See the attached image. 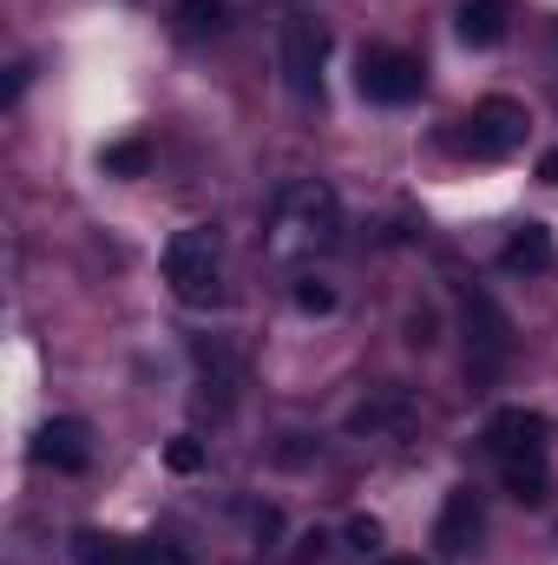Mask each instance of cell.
I'll return each mask as SVG.
<instances>
[{"mask_svg": "<svg viewBox=\"0 0 558 565\" xmlns=\"http://www.w3.org/2000/svg\"><path fill=\"white\" fill-rule=\"evenodd\" d=\"M486 447H493L513 500H546V487H552V415H539V408H500L486 422Z\"/></svg>", "mask_w": 558, "mask_h": 565, "instance_id": "6da1fadb", "label": "cell"}, {"mask_svg": "<svg viewBox=\"0 0 558 565\" xmlns=\"http://www.w3.org/2000/svg\"><path fill=\"white\" fill-rule=\"evenodd\" d=\"M335 237H342V198H335V184H322V178L289 184L277 217H270V250L277 257H315Z\"/></svg>", "mask_w": 558, "mask_h": 565, "instance_id": "7a4b0ae2", "label": "cell"}, {"mask_svg": "<svg viewBox=\"0 0 558 565\" xmlns=\"http://www.w3.org/2000/svg\"><path fill=\"white\" fill-rule=\"evenodd\" d=\"M217 270H224V244H217L211 224H191V231H178L164 244V282H171L178 302L211 309L217 302Z\"/></svg>", "mask_w": 558, "mask_h": 565, "instance_id": "3957f363", "label": "cell"}, {"mask_svg": "<svg viewBox=\"0 0 558 565\" xmlns=\"http://www.w3.org/2000/svg\"><path fill=\"white\" fill-rule=\"evenodd\" d=\"M322 60H329V26L315 13H289L277 33V66H282V86L315 106L322 99Z\"/></svg>", "mask_w": 558, "mask_h": 565, "instance_id": "277c9868", "label": "cell"}, {"mask_svg": "<svg viewBox=\"0 0 558 565\" xmlns=\"http://www.w3.org/2000/svg\"><path fill=\"white\" fill-rule=\"evenodd\" d=\"M420 86H427V73H420L415 53H401V46H362L355 53V93L368 106H415Z\"/></svg>", "mask_w": 558, "mask_h": 565, "instance_id": "5b68a950", "label": "cell"}, {"mask_svg": "<svg viewBox=\"0 0 558 565\" xmlns=\"http://www.w3.org/2000/svg\"><path fill=\"white\" fill-rule=\"evenodd\" d=\"M533 132V119H526V106L519 99H506V93H493V99H480L466 119H460V132L453 145L460 151H473V158H506V151H519Z\"/></svg>", "mask_w": 558, "mask_h": 565, "instance_id": "8992f818", "label": "cell"}, {"mask_svg": "<svg viewBox=\"0 0 558 565\" xmlns=\"http://www.w3.org/2000/svg\"><path fill=\"white\" fill-rule=\"evenodd\" d=\"M480 533H486L480 493H473V487H453V493L440 500V520H433V546H440L447 559H466V553L480 546Z\"/></svg>", "mask_w": 558, "mask_h": 565, "instance_id": "52a82bcc", "label": "cell"}, {"mask_svg": "<svg viewBox=\"0 0 558 565\" xmlns=\"http://www.w3.org/2000/svg\"><path fill=\"white\" fill-rule=\"evenodd\" d=\"M33 460L40 467H60V473H79L93 460V427L79 415H53V422L33 434Z\"/></svg>", "mask_w": 558, "mask_h": 565, "instance_id": "ba28073f", "label": "cell"}, {"mask_svg": "<svg viewBox=\"0 0 558 565\" xmlns=\"http://www.w3.org/2000/svg\"><path fill=\"white\" fill-rule=\"evenodd\" d=\"M500 264H506V270H519V277H552V270H558V244H552V231H546V224H519V231L506 237Z\"/></svg>", "mask_w": 558, "mask_h": 565, "instance_id": "9c48e42d", "label": "cell"}, {"mask_svg": "<svg viewBox=\"0 0 558 565\" xmlns=\"http://www.w3.org/2000/svg\"><path fill=\"white\" fill-rule=\"evenodd\" d=\"M460 40L466 46H500L506 26H513V0H460Z\"/></svg>", "mask_w": 558, "mask_h": 565, "instance_id": "30bf717a", "label": "cell"}, {"mask_svg": "<svg viewBox=\"0 0 558 565\" xmlns=\"http://www.w3.org/2000/svg\"><path fill=\"white\" fill-rule=\"evenodd\" d=\"M408 415H415V395H408V388H382L375 402H362V408L348 415V427H368V434H375V427H395V422H408Z\"/></svg>", "mask_w": 558, "mask_h": 565, "instance_id": "8fae6325", "label": "cell"}, {"mask_svg": "<svg viewBox=\"0 0 558 565\" xmlns=\"http://www.w3.org/2000/svg\"><path fill=\"white\" fill-rule=\"evenodd\" d=\"M79 565H144V546H126L112 533H79Z\"/></svg>", "mask_w": 558, "mask_h": 565, "instance_id": "7c38bea8", "label": "cell"}, {"mask_svg": "<svg viewBox=\"0 0 558 565\" xmlns=\"http://www.w3.org/2000/svg\"><path fill=\"white\" fill-rule=\"evenodd\" d=\"M178 26H184L191 40L217 33V26H224V0H178Z\"/></svg>", "mask_w": 558, "mask_h": 565, "instance_id": "4fadbf2b", "label": "cell"}, {"mask_svg": "<svg viewBox=\"0 0 558 565\" xmlns=\"http://www.w3.org/2000/svg\"><path fill=\"white\" fill-rule=\"evenodd\" d=\"M112 178H139L144 164H151V145L144 139H119V145H106V158H99Z\"/></svg>", "mask_w": 558, "mask_h": 565, "instance_id": "5bb4252c", "label": "cell"}, {"mask_svg": "<svg viewBox=\"0 0 558 565\" xmlns=\"http://www.w3.org/2000/svg\"><path fill=\"white\" fill-rule=\"evenodd\" d=\"M296 309L329 316V309H335V289H329V282H315V277H302V282H296Z\"/></svg>", "mask_w": 558, "mask_h": 565, "instance_id": "9a60e30c", "label": "cell"}, {"mask_svg": "<svg viewBox=\"0 0 558 565\" xmlns=\"http://www.w3.org/2000/svg\"><path fill=\"white\" fill-rule=\"evenodd\" d=\"M342 540H348L355 553H375V546H382V520H368V513H355V520L342 526Z\"/></svg>", "mask_w": 558, "mask_h": 565, "instance_id": "2e32d148", "label": "cell"}, {"mask_svg": "<svg viewBox=\"0 0 558 565\" xmlns=\"http://www.w3.org/2000/svg\"><path fill=\"white\" fill-rule=\"evenodd\" d=\"M164 460H171V467H178V473H197V467H204V447H197V440H191V434H178V440H171V447H164Z\"/></svg>", "mask_w": 558, "mask_h": 565, "instance_id": "e0dca14e", "label": "cell"}, {"mask_svg": "<svg viewBox=\"0 0 558 565\" xmlns=\"http://www.w3.org/2000/svg\"><path fill=\"white\" fill-rule=\"evenodd\" d=\"M539 178H546V184H558V151H546V158H539Z\"/></svg>", "mask_w": 558, "mask_h": 565, "instance_id": "ac0fdd59", "label": "cell"}, {"mask_svg": "<svg viewBox=\"0 0 558 565\" xmlns=\"http://www.w3.org/2000/svg\"><path fill=\"white\" fill-rule=\"evenodd\" d=\"M388 565H420V559H388Z\"/></svg>", "mask_w": 558, "mask_h": 565, "instance_id": "d6986e66", "label": "cell"}]
</instances>
